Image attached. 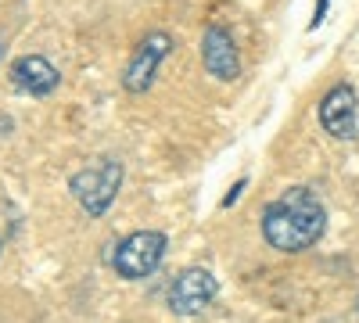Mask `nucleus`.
<instances>
[{
	"instance_id": "9d476101",
	"label": "nucleus",
	"mask_w": 359,
	"mask_h": 323,
	"mask_svg": "<svg viewBox=\"0 0 359 323\" xmlns=\"http://www.w3.org/2000/svg\"><path fill=\"white\" fill-rule=\"evenodd\" d=\"M245 187H248V180H237V184H233V191L223 198V209H230V205H233L237 198H241V191H245Z\"/></svg>"
},
{
	"instance_id": "423d86ee",
	"label": "nucleus",
	"mask_w": 359,
	"mask_h": 323,
	"mask_svg": "<svg viewBox=\"0 0 359 323\" xmlns=\"http://www.w3.org/2000/svg\"><path fill=\"white\" fill-rule=\"evenodd\" d=\"M169 50H172V36H165V33H151V36H144L137 43L130 65L123 72V86H126L130 94H144L147 86L155 83V72L169 57Z\"/></svg>"
},
{
	"instance_id": "0eeeda50",
	"label": "nucleus",
	"mask_w": 359,
	"mask_h": 323,
	"mask_svg": "<svg viewBox=\"0 0 359 323\" xmlns=\"http://www.w3.org/2000/svg\"><path fill=\"white\" fill-rule=\"evenodd\" d=\"M201 62H205L208 76H216L223 83L241 76V57H237V47H233L230 33L219 29V25L205 29V36H201Z\"/></svg>"
},
{
	"instance_id": "6e6552de",
	"label": "nucleus",
	"mask_w": 359,
	"mask_h": 323,
	"mask_svg": "<svg viewBox=\"0 0 359 323\" xmlns=\"http://www.w3.org/2000/svg\"><path fill=\"white\" fill-rule=\"evenodd\" d=\"M11 83L29 97H47L54 86L62 83V76H57V69L47 62V57L25 54V57H18V62L11 65Z\"/></svg>"
},
{
	"instance_id": "39448f33",
	"label": "nucleus",
	"mask_w": 359,
	"mask_h": 323,
	"mask_svg": "<svg viewBox=\"0 0 359 323\" xmlns=\"http://www.w3.org/2000/svg\"><path fill=\"white\" fill-rule=\"evenodd\" d=\"M320 126L334 140H352L359 133V101L348 83H338L320 101Z\"/></svg>"
},
{
	"instance_id": "7ed1b4c3",
	"label": "nucleus",
	"mask_w": 359,
	"mask_h": 323,
	"mask_svg": "<svg viewBox=\"0 0 359 323\" xmlns=\"http://www.w3.org/2000/svg\"><path fill=\"white\" fill-rule=\"evenodd\" d=\"M165 233L162 230H137L130 238H123L115 245L111 266L123 280H144L158 270V262L165 255Z\"/></svg>"
},
{
	"instance_id": "f03ea898",
	"label": "nucleus",
	"mask_w": 359,
	"mask_h": 323,
	"mask_svg": "<svg viewBox=\"0 0 359 323\" xmlns=\"http://www.w3.org/2000/svg\"><path fill=\"white\" fill-rule=\"evenodd\" d=\"M118 184H123V162L118 158H97L94 165H86V169H79L72 176L69 191L79 201V209L97 219V216L108 212V205L115 201Z\"/></svg>"
},
{
	"instance_id": "f257e3e1",
	"label": "nucleus",
	"mask_w": 359,
	"mask_h": 323,
	"mask_svg": "<svg viewBox=\"0 0 359 323\" xmlns=\"http://www.w3.org/2000/svg\"><path fill=\"white\" fill-rule=\"evenodd\" d=\"M327 230V209L309 187H287L262 209V238L277 252H306Z\"/></svg>"
},
{
	"instance_id": "20e7f679",
	"label": "nucleus",
	"mask_w": 359,
	"mask_h": 323,
	"mask_svg": "<svg viewBox=\"0 0 359 323\" xmlns=\"http://www.w3.org/2000/svg\"><path fill=\"white\" fill-rule=\"evenodd\" d=\"M216 295H219L216 277L208 270H201V266H187V270H180L169 284V309L176 316L191 319V316H201L208 305H212Z\"/></svg>"
},
{
	"instance_id": "1a4fd4ad",
	"label": "nucleus",
	"mask_w": 359,
	"mask_h": 323,
	"mask_svg": "<svg viewBox=\"0 0 359 323\" xmlns=\"http://www.w3.org/2000/svg\"><path fill=\"white\" fill-rule=\"evenodd\" d=\"M327 8H331V0H316V8H313V22H309V29H320V25H323V18H327Z\"/></svg>"
},
{
	"instance_id": "9b49d317",
	"label": "nucleus",
	"mask_w": 359,
	"mask_h": 323,
	"mask_svg": "<svg viewBox=\"0 0 359 323\" xmlns=\"http://www.w3.org/2000/svg\"><path fill=\"white\" fill-rule=\"evenodd\" d=\"M355 312H359V298H355Z\"/></svg>"
}]
</instances>
